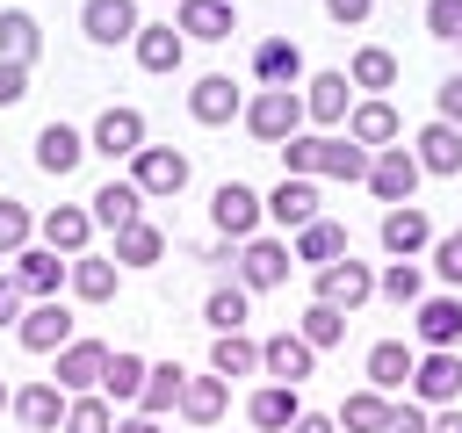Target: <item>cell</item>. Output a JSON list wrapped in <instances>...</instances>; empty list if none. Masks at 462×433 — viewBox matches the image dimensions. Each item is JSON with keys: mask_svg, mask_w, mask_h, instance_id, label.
<instances>
[{"mask_svg": "<svg viewBox=\"0 0 462 433\" xmlns=\"http://www.w3.org/2000/svg\"><path fill=\"white\" fill-rule=\"evenodd\" d=\"M137 0H87L79 7V36L94 43V51H116V43H130L137 36Z\"/></svg>", "mask_w": 462, "mask_h": 433, "instance_id": "obj_19", "label": "cell"}, {"mask_svg": "<svg viewBox=\"0 0 462 433\" xmlns=\"http://www.w3.org/2000/svg\"><path fill=\"white\" fill-rule=\"evenodd\" d=\"M411 332H419V346H455V339H462V296H455V289H448V296L426 289V296L411 303Z\"/></svg>", "mask_w": 462, "mask_h": 433, "instance_id": "obj_24", "label": "cell"}, {"mask_svg": "<svg viewBox=\"0 0 462 433\" xmlns=\"http://www.w3.org/2000/svg\"><path fill=\"white\" fill-rule=\"evenodd\" d=\"M346 87H354V94H390V87H397V51L361 43V51L346 58Z\"/></svg>", "mask_w": 462, "mask_h": 433, "instance_id": "obj_36", "label": "cell"}, {"mask_svg": "<svg viewBox=\"0 0 462 433\" xmlns=\"http://www.w3.org/2000/svg\"><path fill=\"white\" fill-rule=\"evenodd\" d=\"M238 433H253V426H238Z\"/></svg>", "mask_w": 462, "mask_h": 433, "instance_id": "obj_57", "label": "cell"}, {"mask_svg": "<svg viewBox=\"0 0 462 433\" xmlns=\"http://www.w3.org/2000/svg\"><path fill=\"white\" fill-rule=\"evenodd\" d=\"M166 7H173V0H166Z\"/></svg>", "mask_w": 462, "mask_h": 433, "instance_id": "obj_59", "label": "cell"}, {"mask_svg": "<svg viewBox=\"0 0 462 433\" xmlns=\"http://www.w3.org/2000/svg\"><path fill=\"white\" fill-rule=\"evenodd\" d=\"M130 58H137L144 72H173V65L188 58V43H180V29H173V22H137V36H130Z\"/></svg>", "mask_w": 462, "mask_h": 433, "instance_id": "obj_31", "label": "cell"}, {"mask_svg": "<svg viewBox=\"0 0 462 433\" xmlns=\"http://www.w3.org/2000/svg\"><path fill=\"white\" fill-rule=\"evenodd\" d=\"M361 94L346 87V72H310L303 79V123L310 130H346V108H354Z\"/></svg>", "mask_w": 462, "mask_h": 433, "instance_id": "obj_13", "label": "cell"}, {"mask_svg": "<svg viewBox=\"0 0 462 433\" xmlns=\"http://www.w3.org/2000/svg\"><path fill=\"white\" fill-rule=\"evenodd\" d=\"M260 375H267V382H289V390H303V382L318 375V354L296 339V325H282L274 339H260Z\"/></svg>", "mask_w": 462, "mask_h": 433, "instance_id": "obj_15", "label": "cell"}, {"mask_svg": "<svg viewBox=\"0 0 462 433\" xmlns=\"http://www.w3.org/2000/svg\"><path fill=\"white\" fill-rule=\"evenodd\" d=\"M368 159L375 152H361L346 130H296V137H282V166L296 180H346V188H361Z\"/></svg>", "mask_w": 462, "mask_h": 433, "instance_id": "obj_1", "label": "cell"}, {"mask_svg": "<svg viewBox=\"0 0 462 433\" xmlns=\"http://www.w3.org/2000/svg\"><path fill=\"white\" fill-rule=\"evenodd\" d=\"M375 231H383V253H390V260H426V245H433V224H426L411 202L383 209V224H375Z\"/></svg>", "mask_w": 462, "mask_h": 433, "instance_id": "obj_27", "label": "cell"}, {"mask_svg": "<svg viewBox=\"0 0 462 433\" xmlns=\"http://www.w3.org/2000/svg\"><path fill=\"white\" fill-rule=\"evenodd\" d=\"M325 14H332L339 29H361V22L375 14V0H325Z\"/></svg>", "mask_w": 462, "mask_h": 433, "instance_id": "obj_51", "label": "cell"}, {"mask_svg": "<svg viewBox=\"0 0 462 433\" xmlns=\"http://www.w3.org/2000/svg\"><path fill=\"white\" fill-rule=\"evenodd\" d=\"M296 339H303L310 354H332V346L346 339V310H332V303H303V318H296Z\"/></svg>", "mask_w": 462, "mask_h": 433, "instance_id": "obj_42", "label": "cell"}, {"mask_svg": "<svg viewBox=\"0 0 462 433\" xmlns=\"http://www.w3.org/2000/svg\"><path fill=\"white\" fill-rule=\"evenodd\" d=\"M253 79H260V87H303V79H310V72H303V43H289V36L253 43Z\"/></svg>", "mask_w": 462, "mask_h": 433, "instance_id": "obj_29", "label": "cell"}, {"mask_svg": "<svg viewBox=\"0 0 462 433\" xmlns=\"http://www.w3.org/2000/svg\"><path fill=\"white\" fill-rule=\"evenodd\" d=\"M375 296H383V303H404V310H411V303L426 296V267H419V260H390V267L375 274Z\"/></svg>", "mask_w": 462, "mask_h": 433, "instance_id": "obj_43", "label": "cell"}, {"mask_svg": "<svg viewBox=\"0 0 462 433\" xmlns=\"http://www.w3.org/2000/svg\"><path fill=\"white\" fill-rule=\"evenodd\" d=\"M7 397H14V382H0V411H7Z\"/></svg>", "mask_w": 462, "mask_h": 433, "instance_id": "obj_56", "label": "cell"}, {"mask_svg": "<svg viewBox=\"0 0 462 433\" xmlns=\"http://www.w3.org/2000/svg\"><path fill=\"white\" fill-rule=\"evenodd\" d=\"M289 238H267V231H253L238 253H231V274H238V289L245 296H267V289H282L289 281Z\"/></svg>", "mask_w": 462, "mask_h": 433, "instance_id": "obj_4", "label": "cell"}, {"mask_svg": "<svg viewBox=\"0 0 462 433\" xmlns=\"http://www.w3.org/2000/svg\"><path fill=\"white\" fill-rule=\"evenodd\" d=\"M426 433H462V411H455V404H433V419H426Z\"/></svg>", "mask_w": 462, "mask_h": 433, "instance_id": "obj_53", "label": "cell"}, {"mask_svg": "<svg viewBox=\"0 0 462 433\" xmlns=\"http://www.w3.org/2000/svg\"><path fill=\"white\" fill-rule=\"evenodd\" d=\"M209 224H217V238L245 245V238L267 224V209H260V188H245V180H224V188L209 195Z\"/></svg>", "mask_w": 462, "mask_h": 433, "instance_id": "obj_10", "label": "cell"}, {"mask_svg": "<svg viewBox=\"0 0 462 433\" xmlns=\"http://www.w3.org/2000/svg\"><path fill=\"white\" fill-rule=\"evenodd\" d=\"M144 354H130V346H108V361H101V397L108 404H137V390H144Z\"/></svg>", "mask_w": 462, "mask_h": 433, "instance_id": "obj_38", "label": "cell"}, {"mask_svg": "<svg viewBox=\"0 0 462 433\" xmlns=\"http://www.w3.org/2000/svg\"><path fill=\"white\" fill-rule=\"evenodd\" d=\"M7 419H14L22 433H58V419H65V390H58V382H14Z\"/></svg>", "mask_w": 462, "mask_h": 433, "instance_id": "obj_20", "label": "cell"}, {"mask_svg": "<svg viewBox=\"0 0 462 433\" xmlns=\"http://www.w3.org/2000/svg\"><path fill=\"white\" fill-rule=\"evenodd\" d=\"M22 245H36V209L14 202V195H0V260H14Z\"/></svg>", "mask_w": 462, "mask_h": 433, "instance_id": "obj_45", "label": "cell"}, {"mask_svg": "<svg viewBox=\"0 0 462 433\" xmlns=\"http://www.w3.org/2000/svg\"><path fill=\"white\" fill-rule=\"evenodd\" d=\"M455 51H462V36H455Z\"/></svg>", "mask_w": 462, "mask_h": 433, "instance_id": "obj_58", "label": "cell"}, {"mask_svg": "<svg viewBox=\"0 0 462 433\" xmlns=\"http://www.w3.org/2000/svg\"><path fill=\"white\" fill-rule=\"evenodd\" d=\"M245 318H253V296H245L238 281H217V289L202 296V325H209V332H245Z\"/></svg>", "mask_w": 462, "mask_h": 433, "instance_id": "obj_39", "label": "cell"}, {"mask_svg": "<svg viewBox=\"0 0 462 433\" xmlns=\"http://www.w3.org/2000/svg\"><path fill=\"white\" fill-rule=\"evenodd\" d=\"M137 144H144V108L137 101H108L87 123V159H130Z\"/></svg>", "mask_w": 462, "mask_h": 433, "instance_id": "obj_6", "label": "cell"}, {"mask_svg": "<svg viewBox=\"0 0 462 433\" xmlns=\"http://www.w3.org/2000/svg\"><path fill=\"white\" fill-rule=\"evenodd\" d=\"M58 433H116V404H108L101 390H72V397H65Z\"/></svg>", "mask_w": 462, "mask_h": 433, "instance_id": "obj_41", "label": "cell"}, {"mask_svg": "<svg viewBox=\"0 0 462 433\" xmlns=\"http://www.w3.org/2000/svg\"><path fill=\"white\" fill-rule=\"evenodd\" d=\"M411 361H419V346H404V339H375V346H368V390L397 397V390L411 382Z\"/></svg>", "mask_w": 462, "mask_h": 433, "instance_id": "obj_35", "label": "cell"}, {"mask_svg": "<svg viewBox=\"0 0 462 433\" xmlns=\"http://www.w3.org/2000/svg\"><path fill=\"white\" fill-rule=\"evenodd\" d=\"M404 397H419L426 411H433V404H455V397H462V354H455V346H419Z\"/></svg>", "mask_w": 462, "mask_h": 433, "instance_id": "obj_7", "label": "cell"}, {"mask_svg": "<svg viewBox=\"0 0 462 433\" xmlns=\"http://www.w3.org/2000/svg\"><path fill=\"white\" fill-rule=\"evenodd\" d=\"M296 411H303V390H289V382H260V390H245V426H253V433H289Z\"/></svg>", "mask_w": 462, "mask_h": 433, "instance_id": "obj_28", "label": "cell"}, {"mask_svg": "<svg viewBox=\"0 0 462 433\" xmlns=\"http://www.w3.org/2000/svg\"><path fill=\"white\" fill-rule=\"evenodd\" d=\"M426 36L433 43H455L462 36V0H426Z\"/></svg>", "mask_w": 462, "mask_h": 433, "instance_id": "obj_48", "label": "cell"}, {"mask_svg": "<svg viewBox=\"0 0 462 433\" xmlns=\"http://www.w3.org/2000/svg\"><path fill=\"white\" fill-rule=\"evenodd\" d=\"M123 180L137 188V195H180L188 180H195V159L180 152V144H137L130 159H123Z\"/></svg>", "mask_w": 462, "mask_h": 433, "instance_id": "obj_3", "label": "cell"}, {"mask_svg": "<svg viewBox=\"0 0 462 433\" xmlns=\"http://www.w3.org/2000/svg\"><path fill=\"white\" fill-rule=\"evenodd\" d=\"M14 339H22V354H58L65 339H72V310H65V296H51V303H29L22 318H14Z\"/></svg>", "mask_w": 462, "mask_h": 433, "instance_id": "obj_14", "label": "cell"}, {"mask_svg": "<svg viewBox=\"0 0 462 433\" xmlns=\"http://www.w3.org/2000/svg\"><path fill=\"white\" fill-rule=\"evenodd\" d=\"M339 253H354L339 216H310V224L289 231V260H296V267H325V260H339Z\"/></svg>", "mask_w": 462, "mask_h": 433, "instance_id": "obj_21", "label": "cell"}, {"mask_svg": "<svg viewBox=\"0 0 462 433\" xmlns=\"http://www.w3.org/2000/svg\"><path fill=\"white\" fill-rule=\"evenodd\" d=\"M419 180H426V173H419L411 144H383V152L368 159V180H361V188H368L383 209H397V202H411V195H419Z\"/></svg>", "mask_w": 462, "mask_h": 433, "instance_id": "obj_8", "label": "cell"}, {"mask_svg": "<svg viewBox=\"0 0 462 433\" xmlns=\"http://www.w3.org/2000/svg\"><path fill=\"white\" fill-rule=\"evenodd\" d=\"M383 411H390L383 390H354V397L332 411V426H339V433H383Z\"/></svg>", "mask_w": 462, "mask_h": 433, "instance_id": "obj_44", "label": "cell"}, {"mask_svg": "<svg viewBox=\"0 0 462 433\" xmlns=\"http://www.w3.org/2000/svg\"><path fill=\"white\" fill-rule=\"evenodd\" d=\"M433 101H440V123H455V130H462V72H448V79L433 87Z\"/></svg>", "mask_w": 462, "mask_h": 433, "instance_id": "obj_50", "label": "cell"}, {"mask_svg": "<svg viewBox=\"0 0 462 433\" xmlns=\"http://www.w3.org/2000/svg\"><path fill=\"white\" fill-rule=\"evenodd\" d=\"M87 216H94V231H123V224H137V216H144V195L116 173V180H101V188H94Z\"/></svg>", "mask_w": 462, "mask_h": 433, "instance_id": "obj_32", "label": "cell"}, {"mask_svg": "<svg viewBox=\"0 0 462 433\" xmlns=\"http://www.w3.org/2000/svg\"><path fill=\"white\" fill-rule=\"evenodd\" d=\"M368 296H375V267H368V260L339 253V260L310 267V303H332V310H361Z\"/></svg>", "mask_w": 462, "mask_h": 433, "instance_id": "obj_5", "label": "cell"}, {"mask_svg": "<svg viewBox=\"0 0 462 433\" xmlns=\"http://www.w3.org/2000/svg\"><path fill=\"white\" fill-rule=\"evenodd\" d=\"M426 419H433V411H426L419 397H390V411H383V433H426Z\"/></svg>", "mask_w": 462, "mask_h": 433, "instance_id": "obj_47", "label": "cell"}, {"mask_svg": "<svg viewBox=\"0 0 462 433\" xmlns=\"http://www.w3.org/2000/svg\"><path fill=\"white\" fill-rule=\"evenodd\" d=\"M426 281L462 289V231H448V238H433V245H426Z\"/></svg>", "mask_w": 462, "mask_h": 433, "instance_id": "obj_46", "label": "cell"}, {"mask_svg": "<svg viewBox=\"0 0 462 433\" xmlns=\"http://www.w3.org/2000/svg\"><path fill=\"white\" fill-rule=\"evenodd\" d=\"M397 130H404V123H397V108H390L383 94H361V101L346 108V137H354L361 152H383V144H397Z\"/></svg>", "mask_w": 462, "mask_h": 433, "instance_id": "obj_26", "label": "cell"}, {"mask_svg": "<svg viewBox=\"0 0 462 433\" xmlns=\"http://www.w3.org/2000/svg\"><path fill=\"white\" fill-rule=\"evenodd\" d=\"M411 159H419V173H440V180H455V173H462V130L433 115L426 130H411Z\"/></svg>", "mask_w": 462, "mask_h": 433, "instance_id": "obj_25", "label": "cell"}, {"mask_svg": "<svg viewBox=\"0 0 462 433\" xmlns=\"http://www.w3.org/2000/svg\"><path fill=\"white\" fill-rule=\"evenodd\" d=\"M116 245H108V260L123 267V274H144V267H159L166 260V231L152 224V216H137V224H123V231H108Z\"/></svg>", "mask_w": 462, "mask_h": 433, "instance_id": "obj_22", "label": "cell"}, {"mask_svg": "<svg viewBox=\"0 0 462 433\" xmlns=\"http://www.w3.org/2000/svg\"><path fill=\"white\" fill-rule=\"evenodd\" d=\"M29 152H36V173L65 180V173H79V166H87V130H79V123H43Z\"/></svg>", "mask_w": 462, "mask_h": 433, "instance_id": "obj_16", "label": "cell"}, {"mask_svg": "<svg viewBox=\"0 0 462 433\" xmlns=\"http://www.w3.org/2000/svg\"><path fill=\"white\" fill-rule=\"evenodd\" d=\"M188 426H217L224 411H231V382L217 375V368H202V375H188V390H180V404H173Z\"/></svg>", "mask_w": 462, "mask_h": 433, "instance_id": "obj_30", "label": "cell"}, {"mask_svg": "<svg viewBox=\"0 0 462 433\" xmlns=\"http://www.w3.org/2000/svg\"><path fill=\"white\" fill-rule=\"evenodd\" d=\"M65 289H72L79 303H116L123 267H116L108 253H72V260H65Z\"/></svg>", "mask_w": 462, "mask_h": 433, "instance_id": "obj_23", "label": "cell"}, {"mask_svg": "<svg viewBox=\"0 0 462 433\" xmlns=\"http://www.w3.org/2000/svg\"><path fill=\"white\" fill-rule=\"evenodd\" d=\"M116 433H166V419H137L130 411V419H116Z\"/></svg>", "mask_w": 462, "mask_h": 433, "instance_id": "obj_55", "label": "cell"}, {"mask_svg": "<svg viewBox=\"0 0 462 433\" xmlns=\"http://www.w3.org/2000/svg\"><path fill=\"white\" fill-rule=\"evenodd\" d=\"M180 390H188V368H180V361H152V368H144V390H137L130 411H137V419H166V411L180 404Z\"/></svg>", "mask_w": 462, "mask_h": 433, "instance_id": "obj_34", "label": "cell"}, {"mask_svg": "<svg viewBox=\"0 0 462 433\" xmlns=\"http://www.w3.org/2000/svg\"><path fill=\"white\" fill-rule=\"evenodd\" d=\"M22 310H29V296H22V289H14L7 274H0V325L14 332V318H22Z\"/></svg>", "mask_w": 462, "mask_h": 433, "instance_id": "obj_52", "label": "cell"}, {"mask_svg": "<svg viewBox=\"0 0 462 433\" xmlns=\"http://www.w3.org/2000/svg\"><path fill=\"white\" fill-rule=\"evenodd\" d=\"M260 209H267V216H274L282 231H296V224L325 216V209H318V180H296V173H289L282 188H267V195H260Z\"/></svg>", "mask_w": 462, "mask_h": 433, "instance_id": "obj_33", "label": "cell"}, {"mask_svg": "<svg viewBox=\"0 0 462 433\" xmlns=\"http://www.w3.org/2000/svg\"><path fill=\"white\" fill-rule=\"evenodd\" d=\"M29 94V65H14V58H0V108H14Z\"/></svg>", "mask_w": 462, "mask_h": 433, "instance_id": "obj_49", "label": "cell"}, {"mask_svg": "<svg viewBox=\"0 0 462 433\" xmlns=\"http://www.w3.org/2000/svg\"><path fill=\"white\" fill-rule=\"evenodd\" d=\"M58 368H51V382L72 397V390H101V361H108V339H94V332H72L58 354H51Z\"/></svg>", "mask_w": 462, "mask_h": 433, "instance_id": "obj_12", "label": "cell"}, {"mask_svg": "<svg viewBox=\"0 0 462 433\" xmlns=\"http://www.w3.org/2000/svg\"><path fill=\"white\" fill-rule=\"evenodd\" d=\"M36 245H51V253H94V216H87V202H58V209H43L36 216Z\"/></svg>", "mask_w": 462, "mask_h": 433, "instance_id": "obj_17", "label": "cell"}, {"mask_svg": "<svg viewBox=\"0 0 462 433\" xmlns=\"http://www.w3.org/2000/svg\"><path fill=\"white\" fill-rule=\"evenodd\" d=\"M238 130H245V137H260V144H282V137L310 130V123H303V87H260V94H245Z\"/></svg>", "mask_w": 462, "mask_h": 433, "instance_id": "obj_2", "label": "cell"}, {"mask_svg": "<svg viewBox=\"0 0 462 433\" xmlns=\"http://www.w3.org/2000/svg\"><path fill=\"white\" fill-rule=\"evenodd\" d=\"M209 368H217L224 382L260 375V339H245V332H209Z\"/></svg>", "mask_w": 462, "mask_h": 433, "instance_id": "obj_37", "label": "cell"}, {"mask_svg": "<svg viewBox=\"0 0 462 433\" xmlns=\"http://www.w3.org/2000/svg\"><path fill=\"white\" fill-rule=\"evenodd\" d=\"M238 108H245V87H238L231 72H202V79H188V115H195L202 130H231Z\"/></svg>", "mask_w": 462, "mask_h": 433, "instance_id": "obj_9", "label": "cell"}, {"mask_svg": "<svg viewBox=\"0 0 462 433\" xmlns=\"http://www.w3.org/2000/svg\"><path fill=\"white\" fill-rule=\"evenodd\" d=\"M289 433H339V426H332L325 411H296V419H289Z\"/></svg>", "mask_w": 462, "mask_h": 433, "instance_id": "obj_54", "label": "cell"}, {"mask_svg": "<svg viewBox=\"0 0 462 433\" xmlns=\"http://www.w3.org/2000/svg\"><path fill=\"white\" fill-rule=\"evenodd\" d=\"M36 51H43V29H36V14H29V7H0V58H14V65H36Z\"/></svg>", "mask_w": 462, "mask_h": 433, "instance_id": "obj_40", "label": "cell"}, {"mask_svg": "<svg viewBox=\"0 0 462 433\" xmlns=\"http://www.w3.org/2000/svg\"><path fill=\"white\" fill-rule=\"evenodd\" d=\"M173 29H180V43H231L238 7L231 0H173Z\"/></svg>", "mask_w": 462, "mask_h": 433, "instance_id": "obj_18", "label": "cell"}, {"mask_svg": "<svg viewBox=\"0 0 462 433\" xmlns=\"http://www.w3.org/2000/svg\"><path fill=\"white\" fill-rule=\"evenodd\" d=\"M7 281H14L29 303H51V296H65V253H51V245H22V253L7 260Z\"/></svg>", "mask_w": 462, "mask_h": 433, "instance_id": "obj_11", "label": "cell"}]
</instances>
